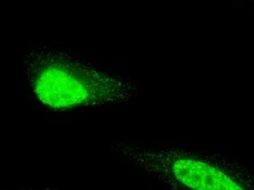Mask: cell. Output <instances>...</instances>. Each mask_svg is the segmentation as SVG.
I'll return each mask as SVG.
<instances>
[{
    "label": "cell",
    "instance_id": "6da1fadb",
    "mask_svg": "<svg viewBox=\"0 0 254 190\" xmlns=\"http://www.w3.org/2000/svg\"><path fill=\"white\" fill-rule=\"evenodd\" d=\"M24 70L33 98L51 110L113 106L129 95L128 83L122 77L56 47L32 49Z\"/></svg>",
    "mask_w": 254,
    "mask_h": 190
},
{
    "label": "cell",
    "instance_id": "7a4b0ae2",
    "mask_svg": "<svg viewBox=\"0 0 254 190\" xmlns=\"http://www.w3.org/2000/svg\"><path fill=\"white\" fill-rule=\"evenodd\" d=\"M115 150L169 190H254V173L228 155L124 143Z\"/></svg>",
    "mask_w": 254,
    "mask_h": 190
},
{
    "label": "cell",
    "instance_id": "3957f363",
    "mask_svg": "<svg viewBox=\"0 0 254 190\" xmlns=\"http://www.w3.org/2000/svg\"><path fill=\"white\" fill-rule=\"evenodd\" d=\"M59 190V189H58V188H56V187H48L42 188V189H41V188H39V189H29V190Z\"/></svg>",
    "mask_w": 254,
    "mask_h": 190
}]
</instances>
